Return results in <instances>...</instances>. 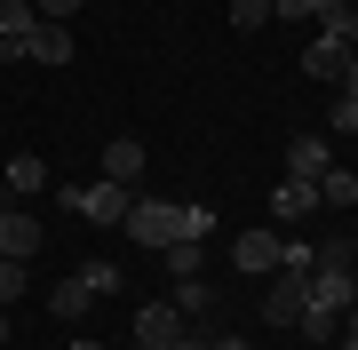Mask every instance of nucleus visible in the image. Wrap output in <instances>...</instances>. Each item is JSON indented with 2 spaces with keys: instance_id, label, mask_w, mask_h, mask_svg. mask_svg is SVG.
<instances>
[{
  "instance_id": "f257e3e1",
  "label": "nucleus",
  "mask_w": 358,
  "mask_h": 350,
  "mask_svg": "<svg viewBox=\"0 0 358 350\" xmlns=\"http://www.w3.org/2000/svg\"><path fill=\"white\" fill-rule=\"evenodd\" d=\"M136 247H176V239H207L215 231V207L199 199H128V223H120Z\"/></svg>"
},
{
  "instance_id": "f03ea898",
  "label": "nucleus",
  "mask_w": 358,
  "mask_h": 350,
  "mask_svg": "<svg viewBox=\"0 0 358 350\" xmlns=\"http://www.w3.org/2000/svg\"><path fill=\"white\" fill-rule=\"evenodd\" d=\"M358 302V271H343V263H319L310 271V295H303V319H294V335L303 342H334V326L350 319Z\"/></svg>"
},
{
  "instance_id": "7ed1b4c3",
  "label": "nucleus",
  "mask_w": 358,
  "mask_h": 350,
  "mask_svg": "<svg viewBox=\"0 0 358 350\" xmlns=\"http://www.w3.org/2000/svg\"><path fill=\"white\" fill-rule=\"evenodd\" d=\"M120 286H128V271H120V263H103V255H88L72 279H56L48 311H56V319H80V311H96L103 295H120Z\"/></svg>"
},
{
  "instance_id": "20e7f679",
  "label": "nucleus",
  "mask_w": 358,
  "mask_h": 350,
  "mask_svg": "<svg viewBox=\"0 0 358 350\" xmlns=\"http://www.w3.org/2000/svg\"><path fill=\"white\" fill-rule=\"evenodd\" d=\"M64 207H72L80 223H96V231H120V223H128V183H112V175L64 183Z\"/></svg>"
},
{
  "instance_id": "39448f33",
  "label": "nucleus",
  "mask_w": 358,
  "mask_h": 350,
  "mask_svg": "<svg viewBox=\"0 0 358 350\" xmlns=\"http://www.w3.org/2000/svg\"><path fill=\"white\" fill-rule=\"evenodd\" d=\"M303 295H310V271H287V263H279L271 286H263V302H255V319L263 326H294V319H303Z\"/></svg>"
},
{
  "instance_id": "423d86ee",
  "label": "nucleus",
  "mask_w": 358,
  "mask_h": 350,
  "mask_svg": "<svg viewBox=\"0 0 358 350\" xmlns=\"http://www.w3.org/2000/svg\"><path fill=\"white\" fill-rule=\"evenodd\" d=\"M231 263H239L247 279H271V271L287 263V239H279V231H247V239H231Z\"/></svg>"
},
{
  "instance_id": "0eeeda50",
  "label": "nucleus",
  "mask_w": 358,
  "mask_h": 350,
  "mask_svg": "<svg viewBox=\"0 0 358 350\" xmlns=\"http://www.w3.org/2000/svg\"><path fill=\"white\" fill-rule=\"evenodd\" d=\"M0 255H8V263H32L40 255V215H24L16 199H0Z\"/></svg>"
},
{
  "instance_id": "6e6552de",
  "label": "nucleus",
  "mask_w": 358,
  "mask_h": 350,
  "mask_svg": "<svg viewBox=\"0 0 358 350\" xmlns=\"http://www.w3.org/2000/svg\"><path fill=\"white\" fill-rule=\"evenodd\" d=\"M32 32H40V8H32V0H0V64H16V56L32 48Z\"/></svg>"
},
{
  "instance_id": "1a4fd4ad",
  "label": "nucleus",
  "mask_w": 358,
  "mask_h": 350,
  "mask_svg": "<svg viewBox=\"0 0 358 350\" xmlns=\"http://www.w3.org/2000/svg\"><path fill=\"white\" fill-rule=\"evenodd\" d=\"M343 64H350V40L343 32H310V48H303V80H343Z\"/></svg>"
},
{
  "instance_id": "9d476101",
  "label": "nucleus",
  "mask_w": 358,
  "mask_h": 350,
  "mask_svg": "<svg viewBox=\"0 0 358 350\" xmlns=\"http://www.w3.org/2000/svg\"><path fill=\"white\" fill-rule=\"evenodd\" d=\"M183 326H192V319H183L176 302H143V311H136V335H128V342H143V350H167V342L183 335Z\"/></svg>"
},
{
  "instance_id": "9b49d317",
  "label": "nucleus",
  "mask_w": 358,
  "mask_h": 350,
  "mask_svg": "<svg viewBox=\"0 0 358 350\" xmlns=\"http://www.w3.org/2000/svg\"><path fill=\"white\" fill-rule=\"evenodd\" d=\"M303 215H319V183L287 175L279 191H271V223H303Z\"/></svg>"
},
{
  "instance_id": "f8f14e48",
  "label": "nucleus",
  "mask_w": 358,
  "mask_h": 350,
  "mask_svg": "<svg viewBox=\"0 0 358 350\" xmlns=\"http://www.w3.org/2000/svg\"><path fill=\"white\" fill-rule=\"evenodd\" d=\"M327 168H334V143H327V136H294V143H287V175L319 183Z\"/></svg>"
},
{
  "instance_id": "ddd939ff",
  "label": "nucleus",
  "mask_w": 358,
  "mask_h": 350,
  "mask_svg": "<svg viewBox=\"0 0 358 350\" xmlns=\"http://www.w3.org/2000/svg\"><path fill=\"white\" fill-rule=\"evenodd\" d=\"M0 183H8V199H32V191H48V183H56V175H48V168H40V159H32V152H16V159H8V168H0Z\"/></svg>"
},
{
  "instance_id": "4468645a",
  "label": "nucleus",
  "mask_w": 358,
  "mask_h": 350,
  "mask_svg": "<svg viewBox=\"0 0 358 350\" xmlns=\"http://www.w3.org/2000/svg\"><path fill=\"white\" fill-rule=\"evenodd\" d=\"M32 64H72V24H48V16H40V32H32Z\"/></svg>"
},
{
  "instance_id": "2eb2a0df",
  "label": "nucleus",
  "mask_w": 358,
  "mask_h": 350,
  "mask_svg": "<svg viewBox=\"0 0 358 350\" xmlns=\"http://www.w3.org/2000/svg\"><path fill=\"white\" fill-rule=\"evenodd\" d=\"M103 175H112V183H136L143 175V143L136 136H112V143H103Z\"/></svg>"
},
{
  "instance_id": "dca6fc26",
  "label": "nucleus",
  "mask_w": 358,
  "mask_h": 350,
  "mask_svg": "<svg viewBox=\"0 0 358 350\" xmlns=\"http://www.w3.org/2000/svg\"><path fill=\"white\" fill-rule=\"evenodd\" d=\"M167 302H176L183 319H207V311H215V286H207V279H176V295H167Z\"/></svg>"
},
{
  "instance_id": "f3484780",
  "label": "nucleus",
  "mask_w": 358,
  "mask_h": 350,
  "mask_svg": "<svg viewBox=\"0 0 358 350\" xmlns=\"http://www.w3.org/2000/svg\"><path fill=\"white\" fill-rule=\"evenodd\" d=\"M319 207H358V175L350 168H327L319 175Z\"/></svg>"
},
{
  "instance_id": "a211bd4d",
  "label": "nucleus",
  "mask_w": 358,
  "mask_h": 350,
  "mask_svg": "<svg viewBox=\"0 0 358 350\" xmlns=\"http://www.w3.org/2000/svg\"><path fill=\"white\" fill-rule=\"evenodd\" d=\"M167 255V271L176 279H199V255H207V239H176V247H159Z\"/></svg>"
},
{
  "instance_id": "6ab92c4d",
  "label": "nucleus",
  "mask_w": 358,
  "mask_h": 350,
  "mask_svg": "<svg viewBox=\"0 0 358 350\" xmlns=\"http://www.w3.org/2000/svg\"><path fill=\"white\" fill-rule=\"evenodd\" d=\"M24 286H32V263H8V255H0V302H24Z\"/></svg>"
},
{
  "instance_id": "aec40b11",
  "label": "nucleus",
  "mask_w": 358,
  "mask_h": 350,
  "mask_svg": "<svg viewBox=\"0 0 358 350\" xmlns=\"http://www.w3.org/2000/svg\"><path fill=\"white\" fill-rule=\"evenodd\" d=\"M231 24H239V32H263L271 24V0H231Z\"/></svg>"
},
{
  "instance_id": "412c9836",
  "label": "nucleus",
  "mask_w": 358,
  "mask_h": 350,
  "mask_svg": "<svg viewBox=\"0 0 358 350\" xmlns=\"http://www.w3.org/2000/svg\"><path fill=\"white\" fill-rule=\"evenodd\" d=\"M327 0H271V16H287V24H319Z\"/></svg>"
},
{
  "instance_id": "4be33fe9",
  "label": "nucleus",
  "mask_w": 358,
  "mask_h": 350,
  "mask_svg": "<svg viewBox=\"0 0 358 350\" xmlns=\"http://www.w3.org/2000/svg\"><path fill=\"white\" fill-rule=\"evenodd\" d=\"M327 128H334V136H358V104H350V96H334V112H327Z\"/></svg>"
},
{
  "instance_id": "5701e85b",
  "label": "nucleus",
  "mask_w": 358,
  "mask_h": 350,
  "mask_svg": "<svg viewBox=\"0 0 358 350\" xmlns=\"http://www.w3.org/2000/svg\"><path fill=\"white\" fill-rule=\"evenodd\" d=\"M334 96H350V104H358V48H350V64H343V80H334Z\"/></svg>"
},
{
  "instance_id": "b1692460",
  "label": "nucleus",
  "mask_w": 358,
  "mask_h": 350,
  "mask_svg": "<svg viewBox=\"0 0 358 350\" xmlns=\"http://www.w3.org/2000/svg\"><path fill=\"white\" fill-rule=\"evenodd\" d=\"M207 350H255L247 335H207Z\"/></svg>"
},
{
  "instance_id": "393cba45",
  "label": "nucleus",
  "mask_w": 358,
  "mask_h": 350,
  "mask_svg": "<svg viewBox=\"0 0 358 350\" xmlns=\"http://www.w3.org/2000/svg\"><path fill=\"white\" fill-rule=\"evenodd\" d=\"M167 350H207V335H192V326H183V335H176V342H167Z\"/></svg>"
},
{
  "instance_id": "a878e982",
  "label": "nucleus",
  "mask_w": 358,
  "mask_h": 350,
  "mask_svg": "<svg viewBox=\"0 0 358 350\" xmlns=\"http://www.w3.org/2000/svg\"><path fill=\"white\" fill-rule=\"evenodd\" d=\"M343 350H358V302H350V326H343Z\"/></svg>"
},
{
  "instance_id": "bb28decb",
  "label": "nucleus",
  "mask_w": 358,
  "mask_h": 350,
  "mask_svg": "<svg viewBox=\"0 0 358 350\" xmlns=\"http://www.w3.org/2000/svg\"><path fill=\"white\" fill-rule=\"evenodd\" d=\"M343 40H350V48H358V0H350V24H343Z\"/></svg>"
},
{
  "instance_id": "cd10ccee",
  "label": "nucleus",
  "mask_w": 358,
  "mask_h": 350,
  "mask_svg": "<svg viewBox=\"0 0 358 350\" xmlns=\"http://www.w3.org/2000/svg\"><path fill=\"white\" fill-rule=\"evenodd\" d=\"M0 350H8V311H0Z\"/></svg>"
},
{
  "instance_id": "c85d7f7f",
  "label": "nucleus",
  "mask_w": 358,
  "mask_h": 350,
  "mask_svg": "<svg viewBox=\"0 0 358 350\" xmlns=\"http://www.w3.org/2000/svg\"><path fill=\"white\" fill-rule=\"evenodd\" d=\"M72 350H103V342H72Z\"/></svg>"
},
{
  "instance_id": "c756f323",
  "label": "nucleus",
  "mask_w": 358,
  "mask_h": 350,
  "mask_svg": "<svg viewBox=\"0 0 358 350\" xmlns=\"http://www.w3.org/2000/svg\"><path fill=\"white\" fill-rule=\"evenodd\" d=\"M128 350H143V342H128Z\"/></svg>"
}]
</instances>
